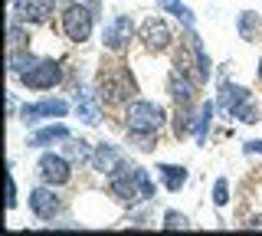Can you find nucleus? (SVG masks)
I'll list each match as a JSON object with an SVG mask.
<instances>
[{"mask_svg":"<svg viewBox=\"0 0 262 236\" xmlns=\"http://www.w3.org/2000/svg\"><path fill=\"white\" fill-rule=\"evenodd\" d=\"M138 36H141L147 53H164V50H170V43H174V33H170L167 20H161V17H147L141 23V30H138Z\"/></svg>","mask_w":262,"mask_h":236,"instance_id":"obj_8","label":"nucleus"},{"mask_svg":"<svg viewBox=\"0 0 262 236\" xmlns=\"http://www.w3.org/2000/svg\"><path fill=\"white\" fill-rule=\"evenodd\" d=\"M95 30V10L85 4H79V0H69L62 10V33L66 39H72V43H85L89 36H92Z\"/></svg>","mask_w":262,"mask_h":236,"instance_id":"obj_5","label":"nucleus"},{"mask_svg":"<svg viewBox=\"0 0 262 236\" xmlns=\"http://www.w3.org/2000/svg\"><path fill=\"white\" fill-rule=\"evenodd\" d=\"M213 203H216V207H226L229 203V181L226 177H220V181L213 184Z\"/></svg>","mask_w":262,"mask_h":236,"instance_id":"obj_26","label":"nucleus"},{"mask_svg":"<svg viewBox=\"0 0 262 236\" xmlns=\"http://www.w3.org/2000/svg\"><path fill=\"white\" fill-rule=\"evenodd\" d=\"M236 30H239V39H246V43H256V39L262 36V13L243 10L239 17H236Z\"/></svg>","mask_w":262,"mask_h":236,"instance_id":"obj_16","label":"nucleus"},{"mask_svg":"<svg viewBox=\"0 0 262 236\" xmlns=\"http://www.w3.org/2000/svg\"><path fill=\"white\" fill-rule=\"evenodd\" d=\"M158 4H161V10L174 13V17L184 23V27H193V20H196V17H193V10H190L187 4H180V0H158Z\"/></svg>","mask_w":262,"mask_h":236,"instance_id":"obj_21","label":"nucleus"},{"mask_svg":"<svg viewBox=\"0 0 262 236\" xmlns=\"http://www.w3.org/2000/svg\"><path fill=\"white\" fill-rule=\"evenodd\" d=\"M190 128H193L190 105H177V112H174V138H184Z\"/></svg>","mask_w":262,"mask_h":236,"instance_id":"obj_23","label":"nucleus"},{"mask_svg":"<svg viewBox=\"0 0 262 236\" xmlns=\"http://www.w3.org/2000/svg\"><path fill=\"white\" fill-rule=\"evenodd\" d=\"M167 92H170V99H174L177 105H190L193 102V92H196V82L190 76H187L184 69H170V76H167Z\"/></svg>","mask_w":262,"mask_h":236,"instance_id":"obj_13","label":"nucleus"},{"mask_svg":"<svg viewBox=\"0 0 262 236\" xmlns=\"http://www.w3.org/2000/svg\"><path fill=\"white\" fill-rule=\"evenodd\" d=\"M95 92L105 105H121L138 95V82L125 62L115 59V62H102V69L95 76Z\"/></svg>","mask_w":262,"mask_h":236,"instance_id":"obj_1","label":"nucleus"},{"mask_svg":"<svg viewBox=\"0 0 262 236\" xmlns=\"http://www.w3.org/2000/svg\"><path fill=\"white\" fill-rule=\"evenodd\" d=\"M246 154H262V141H246Z\"/></svg>","mask_w":262,"mask_h":236,"instance_id":"obj_28","label":"nucleus"},{"mask_svg":"<svg viewBox=\"0 0 262 236\" xmlns=\"http://www.w3.org/2000/svg\"><path fill=\"white\" fill-rule=\"evenodd\" d=\"M66 158H69V161H79V164H82V161H92V148H89V141H82V138H79V141H76V138H66Z\"/></svg>","mask_w":262,"mask_h":236,"instance_id":"obj_22","label":"nucleus"},{"mask_svg":"<svg viewBox=\"0 0 262 236\" xmlns=\"http://www.w3.org/2000/svg\"><path fill=\"white\" fill-rule=\"evenodd\" d=\"M36 174H39L43 184L59 187V184L72 181V164H69V158H62V154H43V158L36 161Z\"/></svg>","mask_w":262,"mask_h":236,"instance_id":"obj_9","label":"nucleus"},{"mask_svg":"<svg viewBox=\"0 0 262 236\" xmlns=\"http://www.w3.org/2000/svg\"><path fill=\"white\" fill-rule=\"evenodd\" d=\"M59 79H62V66L56 59H39L33 69H27L20 76V82L33 89V92H46V89H53V85H59Z\"/></svg>","mask_w":262,"mask_h":236,"instance_id":"obj_6","label":"nucleus"},{"mask_svg":"<svg viewBox=\"0 0 262 236\" xmlns=\"http://www.w3.org/2000/svg\"><path fill=\"white\" fill-rule=\"evenodd\" d=\"M158 177L164 181V187H167L170 194H177L180 187L187 184V170L180 164H158Z\"/></svg>","mask_w":262,"mask_h":236,"instance_id":"obj_18","label":"nucleus"},{"mask_svg":"<svg viewBox=\"0 0 262 236\" xmlns=\"http://www.w3.org/2000/svg\"><path fill=\"white\" fill-rule=\"evenodd\" d=\"M36 62H39V59H36L33 53H27V50H10V56H7V69H10L13 76H23V72L33 69Z\"/></svg>","mask_w":262,"mask_h":236,"instance_id":"obj_19","label":"nucleus"},{"mask_svg":"<svg viewBox=\"0 0 262 236\" xmlns=\"http://www.w3.org/2000/svg\"><path fill=\"white\" fill-rule=\"evenodd\" d=\"M220 102H223V109L229 112V115L246 121V125H256V121H259V105L249 95V89L223 82V85H220Z\"/></svg>","mask_w":262,"mask_h":236,"instance_id":"obj_4","label":"nucleus"},{"mask_svg":"<svg viewBox=\"0 0 262 236\" xmlns=\"http://www.w3.org/2000/svg\"><path fill=\"white\" fill-rule=\"evenodd\" d=\"M246 226H252V230H259V226H262V217H252V220H249Z\"/></svg>","mask_w":262,"mask_h":236,"instance_id":"obj_29","label":"nucleus"},{"mask_svg":"<svg viewBox=\"0 0 262 236\" xmlns=\"http://www.w3.org/2000/svg\"><path fill=\"white\" fill-rule=\"evenodd\" d=\"M16 207V184H13V174H7V210Z\"/></svg>","mask_w":262,"mask_h":236,"instance_id":"obj_27","label":"nucleus"},{"mask_svg":"<svg viewBox=\"0 0 262 236\" xmlns=\"http://www.w3.org/2000/svg\"><path fill=\"white\" fill-rule=\"evenodd\" d=\"M56 10V0H13V20L20 23H46Z\"/></svg>","mask_w":262,"mask_h":236,"instance_id":"obj_10","label":"nucleus"},{"mask_svg":"<svg viewBox=\"0 0 262 236\" xmlns=\"http://www.w3.org/2000/svg\"><path fill=\"white\" fill-rule=\"evenodd\" d=\"M79 4H85V7H92V10L98 13V0H79Z\"/></svg>","mask_w":262,"mask_h":236,"instance_id":"obj_30","label":"nucleus"},{"mask_svg":"<svg viewBox=\"0 0 262 236\" xmlns=\"http://www.w3.org/2000/svg\"><path fill=\"white\" fill-rule=\"evenodd\" d=\"M66 112H69V105H66L62 99H43V102L23 105L20 118L27 121V125H36V121H43V118H62Z\"/></svg>","mask_w":262,"mask_h":236,"instance_id":"obj_11","label":"nucleus"},{"mask_svg":"<svg viewBox=\"0 0 262 236\" xmlns=\"http://www.w3.org/2000/svg\"><path fill=\"white\" fill-rule=\"evenodd\" d=\"M190 226V220H187L180 210H167L164 213V230H187Z\"/></svg>","mask_w":262,"mask_h":236,"instance_id":"obj_25","label":"nucleus"},{"mask_svg":"<svg viewBox=\"0 0 262 236\" xmlns=\"http://www.w3.org/2000/svg\"><path fill=\"white\" fill-rule=\"evenodd\" d=\"M98 92L92 95V89H76V112L85 125H98L102 121V109H98Z\"/></svg>","mask_w":262,"mask_h":236,"instance_id":"obj_14","label":"nucleus"},{"mask_svg":"<svg viewBox=\"0 0 262 236\" xmlns=\"http://www.w3.org/2000/svg\"><path fill=\"white\" fill-rule=\"evenodd\" d=\"M7 43H10V50H27L30 33L23 30V23H20V20H13L10 27H7Z\"/></svg>","mask_w":262,"mask_h":236,"instance_id":"obj_24","label":"nucleus"},{"mask_svg":"<svg viewBox=\"0 0 262 236\" xmlns=\"http://www.w3.org/2000/svg\"><path fill=\"white\" fill-rule=\"evenodd\" d=\"M121 151L115 148V144H98V148L92 151V167L98 170V174H105V177H112L115 170L121 167Z\"/></svg>","mask_w":262,"mask_h":236,"instance_id":"obj_15","label":"nucleus"},{"mask_svg":"<svg viewBox=\"0 0 262 236\" xmlns=\"http://www.w3.org/2000/svg\"><path fill=\"white\" fill-rule=\"evenodd\" d=\"M259 82H262V59H259Z\"/></svg>","mask_w":262,"mask_h":236,"instance_id":"obj_31","label":"nucleus"},{"mask_svg":"<svg viewBox=\"0 0 262 236\" xmlns=\"http://www.w3.org/2000/svg\"><path fill=\"white\" fill-rule=\"evenodd\" d=\"M125 128L128 135H147L154 138L164 128V121H167V115H164V109L158 102H147V99H131L125 105Z\"/></svg>","mask_w":262,"mask_h":236,"instance_id":"obj_3","label":"nucleus"},{"mask_svg":"<svg viewBox=\"0 0 262 236\" xmlns=\"http://www.w3.org/2000/svg\"><path fill=\"white\" fill-rule=\"evenodd\" d=\"M69 138V128L66 125H46V128H39V132H33L30 135V148H46V144H56V141H66Z\"/></svg>","mask_w":262,"mask_h":236,"instance_id":"obj_17","label":"nucleus"},{"mask_svg":"<svg viewBox=\"0 0 262 236\" xmlns=\"http://www.w3.org/2000/svg\"><path fill=\"white\" fill-rule=\"evenodd\" d=\"M30 210H33V217H39V220H53L56 213H59V210H62V200L53 194V184L36 187V190L30 194Z\"/></svg>","mask_w":262,"mask_h":236,"instance_id":"obj_12","label":"nucleus"},{"mask_svg":"<svg viewBox=\"0 0 262 236\" xmlns=\"http://www.w3.org/2000/svg\"><path fill=\"white\" fill-rule=\"evenodd\" d=\"M131 36H135V20L125 17V13H118L115 20L105 23V33H102V43L108 53H125L131 46Z\"/></svg>","mask_w":262,"mask_h":236,"instance_id":"obj_7","label":"nucleus"},{"mask_svg":"<svg viewBox=\"0 0 262 236\" xmlns=\"http://www.w3.org/2000/svg\"><path fill=\"white\" fill-rule=\"evenodd\" d=\"M210 121H213V102H203V105H200V115H196V121H193V135H196V144H203V141H207Z\"/></svg>","mask_w":262,"mask_h":236,"instance_id":"obj_20","label":"nucleus"},{"mask_svg":"<svg viewBox=\"0 0 262 236\" xmlns=\"http://www.w3.org/2000/svg\"><path fill=\"white\" fill-rule=\"evenodd\" d=\"M108 190H112V197H118L125 203L154 197V184L147 177V170L138 167V164H128V161H121V167L108 177Z\"/></svg>","mask_w":262,"mask_h":236,"instance_id":"obj_2","label":"nucleus"}]
</instances>
